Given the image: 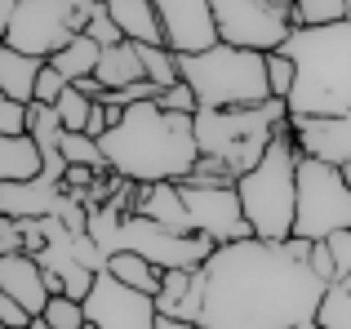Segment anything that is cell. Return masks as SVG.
Returning <instances> with one entry per match:
<instances>
[{"label": "cell", "mask_w": 351, "mask_h": 329, "mask_svg": "<svg viewBox=\"0 0 351 329\" xmlns=\"http://www.w3.org/2000/svg\"><path fill=\"white\" fill-rule=\"evenodd\" d=\"M209 298L200 329H298L316 321L325 280L311 263L293 258L285 241H245L218 245L205 263Z\"/></svg>", "instance_id": "1"}, {"label": "cell", "mask_w": 351, "mask_h": 329, "mask_svg": "<svg viewBox=\"0 0 351 329\" xmlns=\"http://www.w3.org/2000/svg\"><path fill=\"white\" fill-rule=\"evenodd\" d=\"M107 164L129 182H187L200 164L196 116L165 112L156 98L125 107V121L107 130L103 138Z\"/></svg>", "instance_id": "2"}, {"label": "cell", "mask_w": 351, "mask_h": 329, "mask_svg": "<svg viewBox=\"0 0 351 329\" xmlns=\"http://www.w3.org/2000/svg\"><path fill=\"white\" fill-rule=\"evenodd\" d=\"M298 67L289 116H347L351 112V18L325 27H293L280 45Z\"/></svg>", "instance_id": "3"}, {"label": "cell", "mask_w": 351, "mask_h": 329, "mask_svg": "<svg viewBox=\"0 0 351 329\" xmlns=\"http://www.w3.org/2000/svg\"><path fill=\"white\" fill-rule=\"evenodd\" d=\"M285 125H289V103L285 98H267L258 107H200L196 143H200L205 160H214L227 173L245 178L267 156V147L276 143V134Z\"/></svg>", "instance_id": "4"}, {"label": "cell", "mask_w": 351, "mask_h": 329, "mask_svg": "<svg viewBox=\"0 0 351 329\" xmlns=\"http://www.w3.org/2000/svg\"><path fill=\"white\" fill-rule=\"evenodd\" d=\"M298 138L285 125L276 134V143L267 147V156L236 182L240 205H245L249 232L258 241H289L293 223H298Z\"/></svg>", "instance_id": "5"}, {"label": "cell", "mask_w": 351, "mask_h": 329, "mask_svg": "<svg viewBox=\"0 0 351 329\" xmlns=\"http://www.w3.org/2000/svg\"><path fill=\"white\" fill-rule=\"evenodd\" d=\"M182 80L196 89L200 107H258L271 94V76H267V53L240 49V45L218 40L214 49L200 53H178Z\"/></svg>", "instance_id": "6"}, {"label": "cell", "mask_w": 351, "mask_h": 329, "mask_svg": "<svg viewBox=\"0 0 351 329\" xmlns=\"http://www.w3.org/2000/svg\"><path fill=\"white\" fill-rule=\"evenodd\" d=\"M98 9H103V0H18V14L0 32V40L9 49L53 58L58 49H67L85 32Z\"/></svg>", "instance_id": "7"}, {"label": "cell", "mask_w": 351, "mask_h": 329, "mask_svg": "<svg viewBox=\"0 0 351 329\" xmlns=\"http://www.w3.org/2000/svg\"><path fill=\"white\" fill-rule=\"evenodd\" d=\"M351 227V178L343 164L316 156L298 160V223L293 236L302 241H329L334 232Z\"/></svg>", "instance_id": "8"}, {"label": "cell", "mask_w": 351, "mask_h": 329, "mask_svg": "<svg viewBox=\"0 0 351 329\" xmlns=\"http://www.w3.org/2000/svg\"><path fill=\"white\" fill-rule=\"evenodd\" d=\"M218 36L240 49L271 53L293 36L298 18H293L289 0H214Z\"/></svg>", "instance_id": "9"}, {"label": "cell", "mask_w": 351, "mask_h": 329, "mask_svg": "<svg viewBox=\"0 0 351 329\" xmlns=\"http://www.w3.org/2000/svg\"><path fill=\"white\" fill-rule=\"evenodd\" d=\"M120 249H134L160 271H173V267H205L214 258L218 241H209L205 232H169L147 214H129L125 232H120Z\"/></svg>", "instance_id": "10"}, {"label": "cell", "mask_w": 351, "mask_h": 329, "mask_svg": "<svg viewBox=\"0 0 351 329\" xmlns=\"http://www.w3.org/2000/svg\"><path fill=\"white\" fill-rule=\"evenodd\" d=\"M85 312H89V325L98 329H156V321H160L156 298L116 280L112 271H98L94 289L85 298Z\"/></svg>", "instance_id": "11"}, {"label": "cell", "mask_w": 351, "mask_h": 329, "mask_svg": "<svg viewBox=\"0 0 351 329\" xmlns=\"http://www.w3.org/2000/svg\"><path fill=\"white\" fill-rule=\"evenodd\" d=\"M178 187H182V200H187V209H191L196 232H205L209 241L232 245V241L254 236L236 187H196V182H178Z\"/></svg>", "instance_id": "12"}, {"label": "cell", "mask_w": 351, "mask_h": 329, "mask_svg": "<svg viewBox=\"0 0 351 329\" xmlns=\"http://www.w3.org/2000/svg\"><path fill=\"white\" fill-rule=\"evenodd\" d=\"M156 9H160L165 45L173 53H200L223 40L218 18H214V0H156Z\"/></svg>", "instance_id": "13"}, {"label": "cell", "mask_w": 351, "mask_h": 329, "mask_svg": "<svg viewBox=\"0 0 351 329\" xmlns=\"http://www.w3.org/2000/svg\"><path fill=\"white\" fill-rule=\"evenodd\" d=\"M289 130L298 138L302 156L351 169V112L347 116H289Z\"/></svg>", "instance_id": "14"}, {"label": "cell", "mask_w": 351, "mask_h": 329, "mask_svg": "<svg viewBox=\"0 0 351 329\" xmlns=\"http://www.w3.org/2000/svg\"><path fill=\"white\" fill-rule=\"evenodd\" d=\"M0 294L18 298L32 316H40L53 298L49 271L40 267L36 254H0Z\"/></svg>", "instance_id": "15"}, {"label": "cell", "mask_w": 351, "mask_h": 329, "mask_svg": "<svg viewBox=\"0 0 351 329\" xmlns=\"http://www.w3.org/2000/svg\"><path fill=\"white\" fill-rule=\"evenodd\" d=\"M62 196V182L53 178H27V182H0V214L14 218H49Z\"/></svg>", "instance_id": "16"}, {"label": "cell", "mask_w": 351, "mask_h": 329, "mask_svg": "<svg viewBox=\"0 0 351 329\" xmlns=\"http://www.w3.org/2000/svg\"><path fill=\"white\" fill-rule=\"evenodd\" d=\"M134 214L156 218V223L169 227V232H196L191 209H187V200H182L178 182H147V187H138V209H134Z\"/></svg>", "instance_id": "17"}, {"label": "cell", "mask_w": 351, "mask_h": 329, "mask_svg": "<svg viewBox=\"0 0 351 329\" xmlns=\"http://www.w3.org/2000/svg\"><path fill=\"white\" fill-rule=\"evenodd\" d=\"M45 62H49V58H36V53H23V49L0 45V98L36 103V80H40Z\"/></svg>", "instance_id": "18"}, {"label": "cell", "mask_w": 351, "mask_h": 329, "mask_svg": "<svg viewBox=\"0 0 351 329\" xmlns=\"http://www.w3.org/2000/svg\"><path fill=\"white\" fill-rule=\"evenodd\" d=\"M107 14L120 23V32L138 45H165V27H160V9L156 0H107Z\"/></svg>", "instance_id": "19"}, {"label": "cell", "mask_w": 351, "mask_h": 329, "mask_svg": "<svg viewBox=\"0 0 351 329\" xmlns=\"http://www.w3.org/2000/svg\"><path fill=\"white\" fill-rule=\"evenodd\" d=\"M45 173V151L32 134L0 138V182H27Z\"/></svg>", "instance_id": "20"}, {"label": "cell", "mask_w": 351, "mask_h": 329, "mask_svg": "<svg viewBox=\"0 0 351 329\" xmlns=\"http://www.w3.org/2000/svg\"><path fill=\"white\" fill-rule=\"evenodd\" d=\"M94 76L103 80V89H125V85H134V80H147L138 40H120V45H112V49H103Z\"/></svg>", "instance_id": "21"}, {"label": "cell", "mask_w": 351, "mask_h": 329, "mask_svg": "<svg viewBox=\"0 0 351 329\" xmlns=\"http://www.w3.org/2000/svg\"><path fill=\"white\" fill-rule=\"evenodd\" d=\"M107 271H112L116 280H125V285H134V289H143V294H160V285H165V271L156 267V263H147L143 254H134V249H120L107 258Z\"/></svg>", "instance_id": "22"}, {"label": "cell", "mask_w": 351, "mask_h": 329, "mask_svg": "<svg viewBox=\"0 0 351 329\" xmlns=\"http://www.w3.org/2000/svg\"><path fill=\"white\" fill-rule=\"evenodd\" d=\"M98 58H103V45H98L89 32H80L76 40H71L67 49H58L49 62H53V67H58L67 80H85V76H94V71H98Z\"/></svg>", "instance_id": "23"}, {"label": "cell", "mask_w": 351, "mask_h": 329, "mask_svg": "<svg viewBox=\"0 0 351 329\" xmlns=\"http://www.w3.org/2000/svg\"><path fill=\"white\" fill-rule=\"evenodd\" d=\"M138 53H143V67H147V80H152L156 89H165V85H178V80H182V67H178V53H173L169 45H138Z\"/></svg>", "instance_id": "24"}, {"label": "cell", "mask_w": 351, "mask_h": 329, "mask_svg": "<svg viewBox=\"0 0 351 329\" xmlns=\"http://www.w3.org/2000/svg\"><path fill=\"white\" fill-rule=\"evenodd\" d=\"M62 156L67 164H94V169H112L103 156V143L94 134H80V130H62Z\"/></svg>", "instance_id": "25"}, {"label": "cell", "mask_w": 351, "mask_h": 329, "mask_svg": "<svg viewBox=\"0 0 351 329\" xmlns=\"http://www.w3.org/2000/svg\"><path fill=\"white\" fill-rule=\"evenodd\" d=\"M94 103L98 98H89L80 85H67L62 89V98L53 107H58V121H62V130H80L85 134V125H89V112H94Z\"/></svg>", "instance_id": "26"}, {"label": "cell", "mask_w": 351, "mask_h": 329, "mask_svg": "<svg viewBox=\"0 0 351 329\" xmlns=\"http://www.w3.org/2000/svg\"><path fill=\"white\" fill-rule=\"evenodd\" d=\"M191 280H196V267H173V271H165V285H160V294H156L160 316H178L182 298L191 294Z\"/></svg>", "instance_id": "27"}, {"label": "cell", "mask_w": 351, "mask_h": 329, "mask_svg": "<svg viewBox=\"0 0 351 329\" xmlns=\"http://www.w3.org/2000/svg\"><path fill=\"white\" fill-rule=\"evenodd\" d=\"M293 18L298 27H325L347 18V0H293Z\"/></svg>", "instance_id": "28"}, {"label": "cell", "mask_w": 351, "mask_h": 329, "mask_svg": "<svg viewBox=\"0 0 351 329\" xmlns=\"http://www.w3.org/2000/svg\"><path fill=\"white\" fill-rule=\"evenodd\" d=\"M316 321L325 329H351V289L329 285L325 298H320V307H316Z\"/></svg>", "instance_id": "29"}, {"label": "cell", "mask_w": 351, "mask_h": 329, "mask_svg": "<svg viewBox=\"0 0 351 329\" xmlns=\"http://www.w3.org/2000/svg\"><path fill=\"white\" fill-rule=\"evenodd\" d=\"M40 316H45L53 329H85V325H89L85 303H80V298H71V294H53L49 307H45Z\"/></svg>", "instance_id": "30"}, {"label": "cell", "mask_w": 351, "mask_h": 329, "mask_svg": "<svg viewBox=\"0 0 351 329\" xmlns=\"http://www.w3.org/2000/svg\"><path fill=\"white\" fill-rule=\"evenodd\" d=\"M267 76H271V94L289 103L293 80H298V67H293V58L285 49H271V53H267Z\"/></svg>", "instance_id": "31"}, {"label": "cell", "mask_w": 351, "mask_h": 329, "mask_svg": "<svg viewBox=\"0 0 351 329\" xmlns=\"http://www.w3.org/2000/svg\"><path fill=\"white\" fill-rule=\"evenodd\" d=\"M156 103H160L165 112H178V116H196V112H200V98H196V89H191L187 80L156 89Z\"/></svg>", "instance_id": "32"}, {"label": "cell", "mask_w": 351, "mask_h": 329, "mask_svg": "<svg viewBox=\"0 0 351 329\" xmlns=\"http://www.w3.org/2000/svg\"><path fill=\"white\" fill-rule=\"evenodd\" d=\"M14 134H32V103L0 98V138H14Z\"/></svg>", "instance_id": "33"}, {"label": "cell", "mask_w": 351, "mask_h": 329, "mask_svg": "<svg viewBox=\"0 0 351 329\" xmlns=\"http://www.w3.org/2000/svg\"><path fill=\"white\" fill-rule=\"evenodd\" d=\"M85 32H89V36H94V40H98V45H103V49H112V45H120V40H129V36H125V32H120V23H116V18H112V14H107V5H103V9H98V14H94V18H89V27H85Z\"/></svg>", "instance_id": "34"}, {"label": "cell", "mask_w": 351, "mask_h": 329, "mask_svg": "<svg viewBox=\"0 0 351 329\" xmlns=\"http://www.w3.org/2000/svg\"><path fill=\"white\" fill-rule=\"evenodd\" d=\"M71 80L62 76L58 67H53V62H45V71H40V80H36V103H45V107H53L62 98V89H67Z\"/></svg>", "instance_id": "35"}, {"label": "cell", "mask_w": 351, "mask_h": 329, "mask_svg": "<svg viewBox=\"0 0 351 329\" xmlns=\"http://www.w3.org/2000/svg\"><path fill=\"white\" fill-rule=\"evenodd\" d=\"M27 245V223L14 214H0V254H23Z\"/></svg>", "instance_id": "36"}, {"label": "cell", "mask_w": 351, "mask_h": 329, "mask_svg": "<svg viewBox=\"0 0 351 329\" xmlns=\"http://www.w3.org/2000/svg\"><path fill=\"white\" fill-rule=\"evenodd\" d=\"M311 271H316L325 285H334L338 280V263H334V249H329V241H311Z\"/></svg>", "instance_id": "37"}, {"label": "cell", "mask_w": 351, "mask_h": 329, "mask_svg": "<svg viewBox=\"0 0 351 329\" xmlns=\"http://www.w3.org/2000/svg\"><path fill=\"white\" fill-rule=\"evenodd\" d=\"M27 321H32V312H27L18 298L0 294V329H18V325H27Z\"/></svg>", "instance_id": "38"}, {"label": "cell", "mask_w": 351, "mask_h": 329, "mask_svg": "<svg viewBox=\"0 0 351 329\" xmlns=\"http://www.w3.org/2000/svg\"><path fill=\"white\" fill-rule=\"evenodd\" d=\"M329 249H334L338 276H343V271H351V227H347V232H334V236H329Z\"/></svg>", "instance_id": "39"}, {"label": "cell", "mask_w": 351, "mask_h": 329, "mask_svg": "<svg viewBox=\"0 0 351 329\" xmlns=\"http://www.w3.org/2000/svg\"><path fill=\"white\" fill-rule=\"evenodd\" d=\"M156 329H200V325L182 321V316H160V321H156Z\"/></svg>", "instance_id": "40"}, {"label": "cell", "mask_w": 351, "mask_h": 329, "mask_svg": "<svg viewBox=\"0 0 351 329\" xmlns=\"http://www.w3.org/2000/svg\"><path fill=\"white\" fill-rule=\"evenodd\" d=\"M14 14H18V0H0V32L14 23Z\"/></svg>", "instance_id": "41"}, {"label": "cell", "mask_w": 351, "mask_h": 329, "mask_svg": "<svg viewBox=\"0 0 351 329\" xmlns=\"http://www.w3.org/2000/svg\"><path fill=\"white\" fill-rule=\"evenodd\" d=\"M18 329H53V325L45 321V316H32V321H27V325H18Z\"/></svg>", "instance_id": "42"}, {"label": "cell", "mask_w": 351, "mask_h": 329, "mask_svg": "<svg viewBox=\"0 0 351 329\" xmlns=\"http://www.w3.org/2000/svg\"><path fill=\"white\" fill-rule=\"evenodd\" d=\"M334 285H343V289H351V271H343V276H338Z\"/></svg>", "instance_id": "43"}, {"label": "cell", "mask_w": 351, "mask_h": 329, "mask_svg": "<svg viewBox=\"0 0 351 329\" xmlns=\"http://www.w3.org/2000/svg\"><path fill=\"white\" fill-rule=\"evenodd\" d=\"M298 329H325V325H320V321H307V325H298Z\"/></svg>", "instance_id": "44"}, {"label": "cell", "mask_w": 351, "mask_h": 329, "mask_svg": "<svg viewBox=\"0 0 351 329\" xmlns=\"http://www.w3.org/2000/svg\"><path fill=\"white\" fill-rule=\"evenodd\" d=\"M347 18H351V0H347Z\"/></svg>", "instance_id": "45"}, {"label": "cell", "mask_w": 351, "mask_h": 329, "mask_svg": "<svg viewBox=\"0 0 351 329\" xmlns=\"http://www.w3.org/2000/svg\"><path fill=\"white\" fill-rule=\"evenodd\" d=\"M85 329H98V325H85Z\"/></svg>", "instance_id": "46"}, {"label": "cell", "mask_w": 351, "mask_h": 329, "mask_svg": "<svg viewBox=\"0 0 351 329\" xmlns=\"http://www.w3.org/2000/svg\"><path fill=\"white\" fill-rule=\"evenodd\" d=\"M103 5H107V0H103Z\"/></svg>", "instance_id": "47"}, {"label": "cell", "mask_w": 351, "mask_h": 329, "mask_svg": "<svg viewBox=\"0 0 351 329\" xmlns=\"http://www.w3.org/2000/svg\"><path fill=\"white\" fill-rule=\"evenodd\" d=\"M289 5H293V0H289Z\"/></svg>", "instance_id": "48"}]
</instances>
